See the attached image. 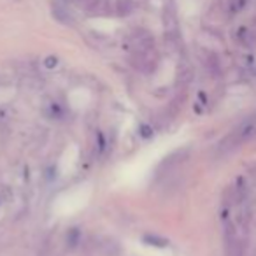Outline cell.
Here are the masks:
<instances>
[{
    "mask_svg": "<svg viewBox=\"0 0 256 256\" xmlns=\"http://www.w3.org/2000/svg\"><path fill=\"white\" fill-rule=\"evenodd\" d=\"M256 137V120H251V121H246L242 126H238L230 137L228 140H232L234 146H238L242 142H248V140L254 139Z\"/></svg>",
    "mask_w": 256,
    "mask_h": 256,
    "instance_id": "obj_1",
    "label": "cell"
},
{
    "mask_svg": "<svg viewBox=\"0 0 256 256\" xmlns=\"http://www.w3.org/2000/svg\"><path fill=\"white\" fill-rule=\"evenodd\" d=\"M51 11H53V18L56 20V22H60L62 25H74V18H72V14L67 11V8H64L62 4L54 2L53 8H51Z\"/></svg>",
    "mask_w": 256,
    "mask_h": 256,
    "instance_id": "obj_2",
    "label": "cell"
},
{
    "mask_svg": "<svg viewBox=\"0 0 256 256\" xmlns=\"http://www.w3.org/2000/svg\"><path fill=\"white\" fill-rule=\"evenodd\" d=\"M144 240L151 242V246H158V248H165V246H167V240H165V238L156 237V235H146Z\"/></svg>",
    "mask_w": 256,
    "mask_h": 256,
    "instance_id": "obj_3",
    "label": "cell"
},
{
    "mask_svg": "<svg viewBox=\"0 0 256 256\" xmlns=\"http://www.w3.org/2000/svg\"><path fill=\"white\" fill-rule=\"evenodd\" d=\"M56 64H58V60H56V58H53V56L46 58V67H48V68H53V67H56Z\"/></svg>",
    "mask_w": 256,
    "mask_h": 256,
    "instance_id": "obj_4",
    "label": "cell"
}]
</instances>
